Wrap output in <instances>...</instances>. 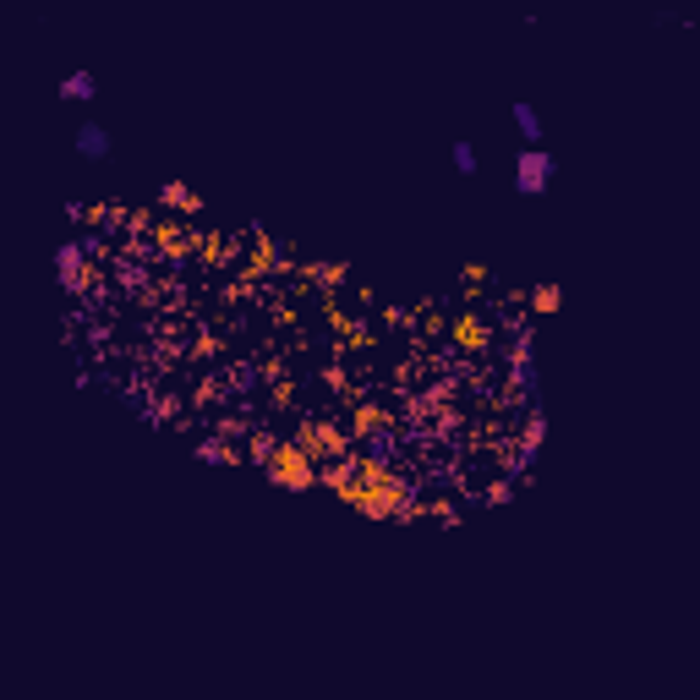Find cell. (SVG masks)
<instances>
[{"mask_svg": "<svg viewBox=\"0 0 700 700\" xmlns=\"http://www.w3.org/2000/svg\"><path fill=\"white\" fill-rule=\"evenodd\" d=\"M263 476L274 487H285V493H307V487H318L323 482V465L312 460L307 449H301L296 438H279L274 443V454L263 460Z\"/></svg>", "mask_w": 700, "mask_h": 700, "instance_id": "1", "label": "cell"}, {"mask_svg": "<svg viewBox=\"0 0 700 700\" xmlns=\"http://www.w3.org/2000/svg\"><path fill=\"white\" fill-rule=\"evenodd\" d=\"M296 443L312 454L318 465H340L356 454V438H350L345 422H334V416H301L296 422Z\"/></svg>", "mask_w": 700, "mask_h": 700, "instance_id": "2", "label": "cell"}, {"mask_svg": "<svg viewBox=\"0 0 700 700\" xmlns=\"http://www.w3.org/2000/svg\"><path fill=\"white\" fill-rule=\"evenodd\" d=\"M241 268H247L241 279L258 285V279H274V274H296V258L285 252V241H279V236H268L263 225H252V247H247V258H241Z\"/></svg>", "mask_w": 700, "mask_h": 700, "instance_id": "3", "label": "cell"}, {"mask_svg": "<svg viewBox=\"0 0 700 700\" xmlns=\"http://www.w3.org/2000/svg\"><path fill=\"white\" fill-rule=\"evenodd\" d=\"M55 279H61L66 296H88V290L99 285V268H93L88 241H61V247H55Z\"/></svg>", "mask_w": 700, "mask_h": 700, "instance_id": "4", "label": "cell"}, {"mask_svg": "<svg viewBox=\"0 0 700 700\" xmlns=\"http://www.w3.org/2000/svg\"><path fill=\"white\" fill-rule=\"evenodd\" d=\"M154 252L165 263H192L197 252H203V230L192 225V219H175V214H165L154 225Z\"/></svg>", "mask_w": 700, "mask_h": 700, "instance_id": "5", "label": "cell"}, {"mask_svg": "<svg viewBox=\"0 0 700 700\" xmlns=\"http://www.w3.org/2000/svg\"><path fill=\"white\" fill-rule=\"evenodd\" d=\"M553 154L547 148H525L520 143V154H515V192L520 197H542L547 186H553Z\"/></svg>", "mask_w": 700, "mask_h": 700, "instance_id": "6", "label": "cell"}, {"mask_svg": "<svg viewBox=\"0 0 700 700\" xmlns=\"http://www.w3.org/2000/svg\"><path fill=\"white\" fill-rule=\"evenodd\" d=\"M449 345L465 350V356H482V350H493V323H487L476 307H460L449 318Z\"/></svg>", "mask_w": 700, "mask_h": 700, "instance_id": "7", "label": "cell"}, {"mask_svg": "<svg viewBox=\"0 0 700 700\" xmlns=\"http://www.w3.org/2000/svg\"><path fill=\"white\" fill-rule=\"evenodd\" d=\"M350 438H367V443H394V411L378 400H350Z\"/></svg>", "mask_w": 700, "mask_h": 700, "instance_id": "8", "label": "cell"}, {"mask_svg": "<svg viewBox=\"0 0 700 700\" xmlns=\"http://www.w3.org/2000/svg\"><path fill=\"white\" fill-rule=\"evenodd\" d=\"M159 208H165V214H175V219H197L208 203H203V192H197L192 181L170 175V181H159Z\"/></svg>", "mask_w": 700, "mask_h": 700, "instance_id": "9", "label": "cell"}, {"mask_svg": "<svg viewBox=\"0 0 700 700\" xmlns=\"http://www.w3.org/2000/svg\"><path fill=\"white\" fill-rule=\"evenodd\" d=\"M542 443H547V416H542V411H531V416H525V422H520V438H515V454H520V460H525V465H531V460H536V454H542Z\"/></svg>", "mask_w": 700, "mask_h": 700, "instance_id": "10", "label": "cell"}, {"mask_svg": "<svg viewBox=\"0 0 700 700\" xmlns=\"http://www.w3.org/2000/svg\"><path fill=\"white\" fill-rule=\"evenodd\" d=\"M525 307H531L536 318H553V312L564 307V285H558V279H536V285L525 290Z\"/></svg>", "mask_w": 700, "mask_h": 700, "instance_id": "11", "label": "cell"}, {"mask_svg": "<svg viewBox=\"0 0 700 700\" xmlns=\"http://www.w3.org/2000/svg\"><path fill=\"white\" fill-rule=\"evenodd\" d=\"M72 148H77L83 159H110V132H104L99 121H83V126L72 132Z\"/></svg>", "mask_w": 700, "mask_h": 700, "instance_id": "12", "label": "cell"}, {"mask_svg": "<svg viewBox=\"0 0 700 700\" xmlns=\"http://www.w3.org/2000/svg\"><path fill=\"white\" fill-rule=\"evenodd\" d=\"M208 268H230V263H241L236 258V241L230 236H219V230H203V252H197Z\"/></svg>", "mask_w": 700, "mask_h": 700, "instance_id": "13", "label": "cell"}, {"mask_svg": "<svg viewBox=\"0 0 700 700\" xmlns=\"http://www.w3.org/2000/svg\"><path fill=\"white\" fill-rule=\"evenodd\" d=\"M372 350H378V323L361 318L356 329H350L345 340H340V356H372Z\"/></svg>", "mask_w": 700, "mask_h": 700, "instance_id": "14", "label": "cell"}, {"mask_svg": "<svg viewBox=\"0 0 700 700\" xmlns=\"http://www.w3.org/2000/svg\"><path fill=\"white\" fill-rule=\"evenodd\" d=\"M515 126H520L525 148H542V115H536L531 99H515Z\"/></svg>", "mask_w": 700, "mask_h": 700, "instance_id": "15", "label": "cell"}, {"mask_svg": "<svg viewBox=\"0 0 700 700\" xmlns=\"http://www.w3.org/2000/svg\"><path fill=\"white\" fill-rule=\"evenodd\" d=\"M197 460H219V465H241V460H247V449H236V443H219V438H203V443H197Z\"/></svg>", "mask_w": 700, "mask_h": 700, "instance_id": "16", "label": "cell"}, {"mask_svg": "<svg viewBox=\"0 0 700 700\" xmlns=\"http://www.w3.org/2000/svg\"><path fill=\"white\" fill-rule=\"evenodd\" d=\"M515 493H520L515 476H493V482L482 487V504H487V509H504V504H515Z\"/></svg>", "mask_w": 700, "mask_h": 700, "instance_id": "17", "label": "cell"}, {"mask_svg": "<svg viewBox=\"0 0 700 700\" xmlns=\"http://www.w3.org/2000/svg\"><path fill=\"white\" fill-rule=\"evenodd\" d=\"M487 285H493V268H487V263H465V268H460V290H465V301L482 296Z\"/></svg>", "mask_w": 700, "mask_h": 700, "instance_id": "18", "label": "cell"}, {"mask_svg": "<svg viewBox=\"0 0 700 700\" xmlns=\"http://www.w3.org/2000/svg\"><path fill=\"white\" fill-rule=\"evenodd\" d=\"M99 93V83H93V72H66V83H61V99H72V104H83Z\"/></svg>", "mask_w": 700, "mask_h": 700, "instance_id": "19", "label": "cell"}, {"mask_svg": "<svg viewBox=\"0 0 700 700\" xmlns=\"http://www.w3.org/2000/svg\"><path fill=\"white\" fill-rule=\"evenodd\" d=\"M274 443H279V433H274V427H252V433H247V460H268V454H274Z\"/></svg>", "mask_w": 700, "mask_h": 700, "instance_id": "20", "label": "cell"}, {"mask_svg": "<svg viewBox=\"0 0 700 700\" xmlns=\"http://www.w3.org/2000/svg\"><path fill=\"white\" fill-rule=\"evenodd\" d=\"M318 383H323V389H334V394H345V400L356 394V383L345 378V367H340V361H323V367H318Z\"/></svg>", "mask_w": 700, "mask_h": 700, "instance_id": "21", "label": "cell"}, {"mask_svg": "<svg viewBox=\"0 0 700 700\" xmlns=\"http://www.w3.org/2000/svg\"><path fill=\"white\" fill-rule=\"evenodd\" d=\"M449 165L460 175H476V143H471V137H454V143H449Z\"/></svg>", "mask_w": 700, "mask_h": 700, "instance_id": "22", "label": "cell"}, {"mask_svg": "<svg viewBox=\"0 0 700 700\" xmlns=\"http://www.w3.org/2000/svg\"><path fill=\"white\" fill-rule=\"evenodd\" d=\"M427 520H438V525H460V504H454L449 493L427 498Z\"/></svg>", "mask_w": 700, "mask_h": 700, "instance_id": "23", "label": "cell"}, {"mask_svg": "<svg viewBox=\"0 0 700 700\" xmlns=\"http://www.w3.org/2000/svg\"><path fill=\"white\" fill-rule=\"evenodd\" d=\"M378 323H383V329H411V323H422V312H411V307H383Z\"/></svg>", "mask_w": 700, "mask_h": 700, "instance_id": "24", "label": "cell"}, {"mask_svg": "<svg viewBox=\"0 0 700 700\" xmlns=\"http://www.w3.org/2000/svg\"><path fill=\"white\" fill-rule=\"evenodd\" d=\"M247 433H252V427L241 422V416H219V422H214V438L219 443H236V438H247Z\"/></svg>", "mask_w": 700, "mask_h": 700, "instance_id": "25", "label": "cell"}, {"mask_svg": "<svg viewBox=\"0 0 700 700\" xmlns=\"http://www.w3.org/2000/svg\"><path fill=\"white\" fill-rule=\"evenodd\" d=\"M268 405H296V383H290V378L268 383Z\"/></svg>", "mask_w": 700, "mask_h": 700, "instance_id": "26", "label": "cell"}, {"mask_svg": "<svg viewBox=\"0 0 700 700\" xmlns=\"http://www.w3.org/2000/svg\"><path fill=\"white\" fill-rule=\"evenodd\" d=\"M192 345H197V356H214V350H225V340H219L214 329H203V334H197Z\"/></svg>", "mask_w": 700, "mask_h": 700, "instance_id": "27", "label": "cell"}, {"mask_svg": "<svg viewBox=\"0 0 700 700\" xmlns=\"http://www.w3.org/2000/svg\"><path fill=\"white\" fill-rule=\"evenodd\" d=\"M422 329H427V334H449V318H443L438 307H427V312H422Z\"/></svg>", "mask_w": 700, "mask_h": 700, "instance_id": "28", "label": "cell"}, {"mask_svg": "<svg viewBox=\"0 0 700 700\" xmlns=\"http://www.w3.org/2000/svg\"><path fill=\"white\" fill-rule=\"evenodd\" d=\"M263 378H268V383L285 378V356H268V361H263Z\"/></svg>", "mask_w": 700, "mask_h": 700, "instance_id": "29", "label": "cell"}]
</instances>
